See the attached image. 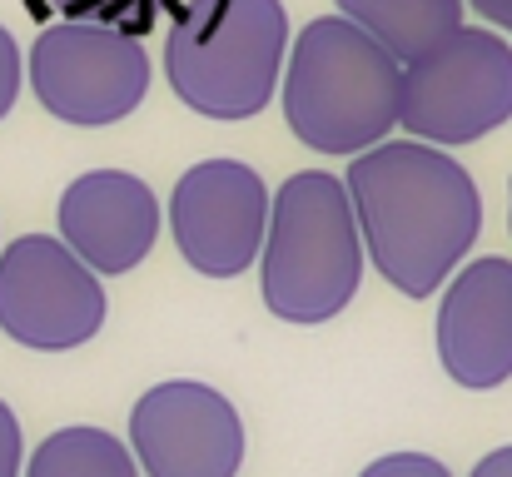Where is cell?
Returning a JSON list of instances; mask_svg holds the SVG:
<instances>
[{
	"instance_id": "cell-14",
	"label": "cell",
	"mask_w": 512,
	"mask_h": 477,
	"mask_svg": "<svg viewBox=\"0 0 512 477\" xmlns=\"http://www.w3.org/2000/svg\"><path fill=\"white\" fill-rule=\"evenodd\" d=\"M50 5L65 20H90V25H115V30L145 35L170 0H50Z\"/></svg>"
},
{
	"instance_id": "cell-16",
	"label": "cell",
	"mask_w": 512,
	"mask_h": 477,
	"mask_svg": "<svg viewBox=\"0 0 512 477\" xmlns=\"http://www.w3.org/2000/svg\"><path fill=\"white\" fill-rule=\"evenodd\" d=\"M15 95H20V50H15L10 30L0 25V120L15 110Z\"/></svg>"
},
{
	"instance_id": "cell-9",
	"label": "cell",
	"mask_w": 512,
	"mask_h": 477,
	"mask_svg": "<svg viewBox=\"0 0 512 477\" xmlns=\"http://www.w3.org/2000/svg\"><path fill=\"white\" fill-rule=\"evenodd\" d=\"M130 443L150 477H234L244 463V423L234 403L189 378L160 383L135 403Z\"/></svg>"
},
{
	"instance_id": "cell-17",
	"label": "cell",
	"mask_w": 512,
	"mask_h": 477,
	"mask_svg": "<svg viewBox=\"0 0 512 477\" xmlns=\"http://www.w3.org/2000/svg\"><path fill=\"white\" fill-rule=\"evenodd\" d=\"M0 477H20V423L0 398Z\"/></svg>"
},
{
	"instance_id": "cell-18",
	"label": "cell",
	"mask_w": 512,
	"mask_h": 477,
	"mask_svg": "<svg viewBox=\"0 0 512 477\" xmlns=\"http://www.w3.org/2000/svg\"><path fill=\"white\" fill-rule=\"evenodd\" d=\"M473 477H512V448H498V453H488L478 468H473Z\"/></svg>"
},
{
	"instance_id": "cell-5",
	"label": "cell",
	"mask_w": 512,
	"mask_h": 477,
	"mask_svg": "<svg viewBox=\"0 0 512 477\" xmlns=\"http://www.w3.org/2000/svg\"><path fill=\"white\" fill-rule=\"evenodd\" d=\"M512 120V45L493 30H453L403 65L398 125L428 145H473Z\"/></svg>"
},
{
	"instance_id": "cell-15",
	"label": "cell",
	"mask_w": 512,
	"mask_h": 477,
	"mask_svg": "<svg viewBox=\"0 0 512 477\" xmlns=\"http://www.w3.org/2000/svg\"><path fill=\"white\" fill-rule=\"evenodd\" d=\"M363 477H453V473L438 458H428V453H393V458L368 463Z\"/></svg>"
},
{
	"instance_id": "cell-4",
	"label": "cell",
	"mask_w": 512,
	"mask_h": 477,
	"mask_svg": "<svg viewBox=\"0 0 512 477\" xmlns=\"http://www.w3.org/2000/svg\"><path fill=\"white\" fill-rule=\"evenodd\" d=\"M284 50L279 0H189L165 40V75L194 115L234 125L274 100Z\"/></svg>"
},
{
	"instance_id": "cell-13",
	"label": "cell",
	"mask_w": 512,
	"mask_h": 477,
	"mask_svg": "<svg viewBox=\"0 0 512 477\" xmlns=\"http://www.w3.org/2000/svg\"><path fill=\"white\" fill-rule=\"evenodd\" d=\"M25 477H140V468L105 428H60L35 448Z\"/></svg>"
},
{
	"instance_id": "cell-19",
	"label": "cell",
	"mask_w": 512,
	"mask_h": 477,
	"mask_svg": "<svg viewBox=\"0 0 512 477\" xmlns=\"http://www.w3.org/2000/svg\"><path fill=\"white\" fill-rule=\"evenodd\" d=\"M473 10H478V15H488L493 25H503V30L512 35V0H473Z\"/></svg>"
},
{
	"instance_id": "cell-7",
	"label": "cell",
	"mask_w": 512,
	"mask_h": 477,
	"mask_svg": "<svg viewBox=\"0 0 512 477\" xmlns=\"http://www.w3.org/2000/svg\"><path fill=\"white\" fill-rule=\"evenodd\" d=\"M105 289L95 269L50 234H25L0 254V333L40 348L65 353L100 333Z\"/></svg>"
},
{
	"instance_id": "cell-3",
	"label": "cell",
	"mask_w": 512,
	"mask_h": 477,
	"mask_svg": "<svg viewBox=\"0 0 512 477\" xmlns=\"http://www.w3.org/2000/svg\"><path fill=\"white\" fill-rule=\"evenodd\" d=\"M363 279V229L348 184L304 169L284 179L264 239V304L284 323L339 318Z\"/></svg>"
},
{
	"instance_id": "cell-6",
	"label": "cell",
	"mask_w": 512,
	"mask_h": 477,
	"mask_svg": "<svg viewBox=\"0 0 512 477\" xmlns=\"http://www.w3.org/2000/svg\"><path fill=\"white\" fill-rule=\"evenodd\" d=\"M35 100L65 125H115L150 90V55L130 30L60 20L30 50Z\"/></svg>"
},
{
	"instance_id": "cell-8",
	"label": "cell",
	"mask_w": 512,
	"mask_h": 477,
	"mask_svg": "<svg viewBox=\"0 0 512 477\" xmlns=\"http://www.w3.org/2000/svg\"><path fill=\"white\" fill-rule=\"evenodd\" d=\"M174 244L209 279H239L269 239V189L239 159H204L179 174L170 199Z\"/></svg>"
},
{
	"instance_id": "cell-12",
	"label": "cell",
	"mask_w": 512,
	"mask_h": 477,
	"mask_svg": "<svg viewBox=\"0 0 512 477\" xmlns=\"http://www.w3.org/2000/svg\"><path fill=\"white\" fill-rule=\"evenodd\" d=\"M463 5L468 0H339L343 15L403 65L463 30Z\"/></svg>"
},
{
	"instance_id": "cell-10",
	"label": "cell",
	"mask_w": 512,
	"mask_h": 477,
	"mask_svg": "<svg viewBox=\"0 0 512 477\" xmlns=\"http://www.w3.org/2000/svg\"><path fill=\"white\" fill-rule=\"evenodd\" d=\"M60 239L95 274H130L160 239V204L140 174L90 169L60 194Z\"/></svg>"
},
{
	"instance_id": "cell-2",
	"label": "cell",
	"mask_w": 512,
	"mask_h": 477,
	"mask_svg": "<svg viewBox=\"0 0 512 477\" xmlns=\"http://www.w3.org/2000/svg\"><path fill=\"white\" fill-rule=\"evenodd\" d=\"M403 110V60L348 15L304 25L284 75V120L319 155L373 150Z\"/></svg>"
},
{
	"instance_id": "cell-11",
	"label": "cell",
	"mask_w": 512,
	"mask_h": 477,
	"mask_svg": "<svg viewBox=\"0 0 512 477\" xmlns=\"http://www.w3.org/2000/svg\"><path fill=\"white\" fill-rule=\"evenodd\" d=\"M438 353L453 383L498 388L512 378V264L473 259L443 294Z\"/></svg>"
},
{
	"instance_id": "cell-1",
	"label": "cell",
	"mask_w": 512,
	"mask_h": 477,
	"mask_svg": "<svg viewBox=\"0 0 512 477\" xmlns=\"http://www.w3.org/2000/svg\"><path fill=\"white\" fill-rule=\"evenodd\" d=\"M343 184L378 274L408 299H428L483 229L473 174L423 140L373 145L348 164Z\"/></svg>"
},
{
	"instance_id": "cell-20",
	"label": "cell",
	"mask_w": 512,
	"mask_h": 477,
	"mask_svg": "<svg viewBox=\"0 0 512 477\" xmlns=\"http://www.w3.org/2000/svg\"><path fill=\"white\" fill-rule=\"evenodd\" d=\"M508 224H512V209H508Z\"/></svg>"
}]
</instances>
